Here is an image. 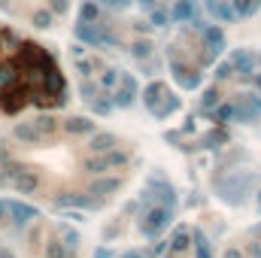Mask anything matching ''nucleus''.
<instances>
[{"label": "nucleus", "instance_id": "nucleus-1", "mask_svg": "<svg viewBox=\"0 0 261 258\" xmlns=\"http://www.w3.org/2000/svg\"><path fill=\"white\" fill-rule=\"evenodd\" d=\"M128 143L73 122L21 128L0 143V186L43 200H103L130 170Z\"/></svg>", "mask_w": 261, "mask_h": 258}, {"label": "nucleus", "instance_id": "nucleus-2", "mask_svg": "<svg viewBox=\"0 0 261 258\" xmlns=\"http://www.w3.org/2000/svg\"><path fill=\"white\" fill-rule=\"evenodd\" d=\"M67 97L58 58L34 37L0 21V116L52 110Z\"/></svg>", "mask_w": 261, "mask_h": 258}]
</instances>
